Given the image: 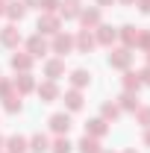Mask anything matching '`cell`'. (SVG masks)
<instances>
[{
    "label": "cell",
    "instance_id": "obj_1",
    "mask_svg": "<svg viewBox=\"0 0 150 153\" xmlns=\"http://www.w3.org/2000/svg\"><path fill=\"white\" fill-rule=\"evenodd\" d=\"M59 27H62L59 24V15L41 12V18H38V36H56V33H62Z\"/></svg>",
    "mask_w": 150,
    "mask_h": 153
},
{
    "label": "cell",
    "instance_id": "obj_2",
    "mask_svg": "<svg viewBox=\"0 0 150 153\" xmlns=\"http://www.w3.org/2000/svg\"><path fill=\"white\" fill-rule=\"evenodd\" d=\"M100 18H103L100 6H91V9H82V12H79V24H82L85 30H97V27H100Z\"/></svg>",
    "mask_w": 150,
    "mask_h": 153
},
{
    "label": "cell",
    "instance_id": "obj_3",
    "mask_svg": "<svg viewBox=\"0 0 150 153\" xmlns=\"http://www.w3.org/2000/svg\"><path fill=\"white\" fill-rule=\"evenodd\" d=\"M47 50H50V44L44 41V36H38V33H36V36L27 38V53H30L33 59H36V56H44Z\"/></svg>",
    "mask_w": 150,
    "mask_h": 153
},
{
    "label": "cell",
    "instance_id": "obj_4",
    "mask_svg": "<svg viewBox=\"0 0 150 153\" xmlns=\"http://www.w3.org/2000/svg\"><path fill=\"white\" fill-rule=\"evenodd\" d=\"M50 50H53V53H59V56L71 53V50H74V36H65V33H56V36H53V44H50Z\"/></svg>",
    "mask_w": 150,
    "mask_h": 153
},
{
    "label": "cell",
    "instance_id": "obj_5",
    "mask_svg": "<svg viewBox=\"0 0 150 153\" xmlns=\"http://www.w3.org/2000/svg\"><path fill=\"white\" fill-rule=\"evenodd\" d=\"M130 62H132V53H130V47H118V50H112L109 53V65L112 68H130Z\"/></svg>",
    "mask_w": 150,
    "mask_h": 153
},
{
    "label": "cell",
    "instance_id": "obj_6",
    "mask_svg": "<svg viewBox=\"0 0 150 153\" xmlns=\"http://www.w3.org/2000/svg\"><path fill=\"white\" fill-rule=\"evenodd\" d=\"M94 38H97V44L112 47L115 41H118V30H115V27H109V24H100V27H97V33H94Z\"/></svg>",
    "mask_w": 150,
    "mask_h": 153
},
{
    "label": "cell",
    "instance_id": "obj_7",
    "mask_svg": "<svg viewBox=\"0 0 150 153\" xmlns=\"http://www.w3.org/2000/svg\"><path fill=\"white\" fill-rule=\"evenodd\" d=\"M50 130L59 133V135H68V130H71V115H68V112L50 115Z\"/></svg>",
    "mask_w": 150,
    "mask_h": 153
},
{
    "label": "cell",
    "instance_id": "obj_8",
    "mask_svg": "<svg viewBox=\"0 0 150 153\" xmlns=\"http://www.w3.org/2000/svg\"><path fill=\"white\" fill-rule=\"evenodd\" d=\"M74 47H79V53H88L97 47V38H94L91 30H79V36L74 38Z\"/></svg>",
    "mask_w": 150,
    "mask_h": 153
},
{
    "label": "cell",
    "instance_id": "obj_9",
    "mask_svg": "<svg viewBox=\"0 0 150 153\" xmlns=\"http://www.w3.org/2000/svg\"><path fill=\"white\" fill-rule=\"evenodd\" d=\"M138 33H141V27H132V24H127V27H121V30H118V38H121V41H124V47H135V44H138Z\"/></svg>",
    "mask_w": 150,
    "mask_h": 153
},
{
    "label": "cell",
    "instance_id": "obj_10",
    "mask_svg": "<svg viewBox=\"0 0 150 153\" xmlns=\"http://www.w3.org/2000/svg\"><path fill=\"white\" fill-rule=\"evenodd\" d=\"M38 97H41V103H53V100H59V85H56V79L41 82V85H38Z\"/></svg>",
    "mask_w": 150,
    "mask_h": 153
},
{
    "label": "cell",
    "instance_id": "obj_11",
    "mask_svg": "<svg viewBox=\"0 0 150 153\" xmlns=\"http://www.w3.org/2000/svg\"><path fill=\"white\" fill-rule=\"evenodd\" d=\"M12 68H15V71H21V74H30V68H33V56H30L27 50L12 53Z\"/></svg>",
    "mask_w": 150,
    "mask_h": 153
},
{
    "label": "cell",
    "instance_id": "obj_12",
    "mask_svg": "<svg viewBox=\"0 0 150 153\" xmlns=\"http://www.w3.org/2000/svg\"><path fill=\"white\" fill-rule=\"evenodd\" d=\"M106 133H109V124H106L103 118H91V121L85 124V135H91V138H103Z\"/></svg>",
    "mask_w": 150,
    "mask_h": 153
},
{
    "label": "cell",
    "instance_id": "obj_13",
    "mask_svg": "<svg viewBox=\"0 0 150 153\" xmlns=\"http://www.w3.org/2000/svg\"><path fill=\"white\" fill-rule=\"evenodd\" d=\"M79 12H82V6H79V0H62L59 3V18H79Z\"/></svg>",
    "mask_w": 150,
    "mask_h": 153
},
{
    "label": "cell",
    "instance_id": "obj_14",
    "mask_svg": "<svg viewBox=\"0 0 150 153\" xmlns=\"http://www.w3.org/2000/svg\"><path fill=\"white\" fill-rule=\"evenodd\" d=\"M27 150H30V138H24V135L6 138V153H27Z\"/></svg>",
    "mask_w": 150,
    "mask_h": 153
},
{
    "label": "cell",
    "instance_id": "obj_15",
    "mask_svg": "<svg viewBox=\"0 0 150 153\" xmlns=\"http://www.w3.org/2000/svg\"><path fill=\"white\" fill-rule=\"evenodd\" d=\"M30 150L33 153H47L50 150V135L47 133H36L33 138H30Z\"/></svg>",
    "mask_w": 150,
    "mask_h": 153
},
{
    "label": "cell",
    "instance_id": "obj_16",
    "mask_svg": "<svg viewBox=\"0 0 150 153\" xmlns=\"http://www.w3.org/2000/svg\"><path fill=\"white\" fill-rule=\"evenodd\" d=\"M0 41H3L6 47H15V44L21 41V33H18V27H15V24L3 27V30H0Z\"/></svg>",
    "mask_w": 150,
    "mask_h": 153
},
{
    "label": "cell",
    "instance_id": "obj_17",
    "mask_svg": "<svg viewBox=\"0 0 150 153\" xmlns=\"http://www.w3.org/2000/svg\"><path fill=\"white\" fill-rule=\"evenodd\" d=\"M118 106H121V112H135L141 103H138L135 91H124V94H121V100H118Z\"/></svg>",
    "mask_w": 150,
    "mask_h": 153
},
{
    "label": "cell",
    "instance_id": "obj_18",
    "mask_svg": "<svg viewBox=\"0 0 150 153\" xmlns=\"http://www.w3.org/2000/svg\"><path fill=\"white\" fill-rule=\"evenodd\" d=\"M65 106H68L71 112H79V109H82V91H79V88L65 91Z\"/></svg>",
    "mask_w": 150,
    "mask_h": 153
},
{
    "label": "cell",
    "instance_id": "obj_19",
    "mask_svg": "<svg viewBox=\"0 0 150 153\" xmlns=\"http://www.w3.org/2000/svg\"><path fill=\"white\" fill-rule=\"evenodd\" d=\"M6 15L12 21H21L24 15H27V6H24V0H9L6 3Z\"/></svg>",
    "mask_w": 150,
    "mask_h": 153
},
{
    "label": "cell",
    "instance_id": "obj_20",
    "mask_svg": "<svg viewBox=\"0 0 150 153\" xmlns=\"http://www.w3.org/2000/svg\"><path fill=\"white\" fill-rule=\"evenodd\" d=\"M33 88H36L33 74H21V76H15V91H18V94H27V91H33Z\"/></svg>",
    "mask_w": 150,
    "mask_h": 153
},
{
    "label": "cell",
    "instance_id": "obj_21",
    "mask_svg": "<svg viewBox=\"0 0 150 153\" xmlns=\"http://www.w3.org/2000/svg\"><path fill=\"white\" fill-rule=\"evenodd\" d=\"M44 74L50 76V79H59V76L65 74V62H62V59H50V62H44Z\"/></svg>",
    "mask_w": 150,
    "mask_h": 153
},
{
    "label": "cell",
    "instance_id": "obj_22",
    "mask_svg": "<svg viewBox=\"0 0 150 153\" xmlns=\"http://www.w3.org/2000/svg\"><path fill=\"white\" fill-rule=\"evenodd\" d=\"M76 147H79V153H100V150H103V147H100V141L91 138V135H82Z\"/></svg>",
    "mask_w": 150,
    "mask_h": 153
},
{
    "label": "cell",
    "instance_id": "obj_23",
    "mask_svg": "<svg viewBox=\"0 0 150 153\" xmlns=\"http://www.w3.org/2000/svg\"><path fill=\"white\" fill-rule=\"evenodd\" d=\"M88 82H91V74H88V71H82V68L71 71V85H74V88H85Z\"/></svg>",
    "mask_w": 150,
    "mask_h": 153
},
{
    "label": "cell",
    "instance_id": "obj_24",
    "mask_svg": "<svg viewBox=\"0 0 150 153\" xmlns=\"http://www.w3.org/2000/svg\"><path fill=\"white\" fill-rule=\"evenodd\" d=\"M124 88H127V91H138V88H141L138 71H127V74H124Z\"/></svg>",
    "mask_w": 150,
    "mask_h": 153
},
{
    "label": "cell",
    "instance_id": "obj_25",
    "mask_svg": "<svg viewBox=\"0 0 150 153\" xmlns=\"http://www.w3.org/2000/svg\"><path fill=\"white\" fill-rule=\"evenodd\" d=\"M71 147H74V144L68 141V135H59L56 141H50V150L53 153H71Z\"/></svg>",
    "mask_w": 150,
    "mask_h": 153
},
{
    "label": "cell",
    "instance_id": "obj_26",
    "mask_svg": "<svg viewBox=\"0 0 150 153\" xmlns=\"http://www.w3.org/2000/svg\"><path fill=\"white\" fill-rule=\"evenodd\" d=\"M3 109H6L9 115L21 112V109H24V103H21V94H12V97H6V103H3Z\"/></svg>",
    "mask_w": 150,
    "mask_h": 153
},
{
    "label": "cell",
    "instance_id": "obj_27",
    "mask_svg": "<svg viewBox=\"0 0 150 153\" xmlns=\"http://www.w3.org/2000/svg\"><path fill=\"white\" fill-rule=\"evenodd\" d=\"M135 124H141L144 130H150V106H138L135 109Z\"/></svg>",
    "mask_w": 150,
    "mask_h": 153
},
{
    "label": "cell",
    "instance_id": "obj_28",
    "mask_svg": "<svg viewBox=\"0 0 150 153\" xmlns=\"http://www.w3.org/2000/svg\"><path fill=\"white\" fill-rule=\"evenodd\" d=\"M12 94H18V91H15V79H6V76H0V97L6 100V97H12Z\"/></svg>",
    "mask_w": 150,
    "mask_h": 153
},
{
    "label": "cell",
    "instance_id": "obj_29",
    "mask_svg": "<svg viewBox=\"0 0 150 153\" xmlns=\"http://www.w3.org/2000/svg\"><path fill=\"white\" fill-rule=\"evenodd\" d=\"M121 115V106L118 103H103V121H115Z\"/></svg>",
    "mask_w": 150,
    "mask_h": 153
},
{
    "label": "cell",
    "instance_id": "obj_30",
    "mask_svg": "<svg viewBox=\"0 0 150 153\" xmlns=\"http://www.w3.org/2000/svg\"><path fill=\"white\" fill-rule=\"evenodd\" d=\"M59 3H62V0H41V3H38V9H41V12H50V15H53V12L59 9Z\"/></svg>",
    "mask_w": 150,
    "mask_h": 153
},
{
    "label": "cell",
    "instance_id": "obj_31",
    "mask_svg": "<svg viewBox=\"0 0 150 153\" xmlns=\"http://www.w3.org/2000/svg\"><path fill=\"white\" fill-rule=\"evenodd\" d=\"M135 47H150V30H141L138 33V44Z\"/></svg>",
    "mask_w": 150,
    "mask_h": 153
},
{
    "label": "cell",
    "instance_id": "obj_32",
    "mask_svg": "<svg viewBox=\"0 0 150 153\" xmlns=\"http://www.w3.org/2000/svg\"><path fill=\"white\" fill-rule=\"evenodd\" d=\"M138 79H141V85H150V65L144 71H138Z\"/></svg>",
    "mask_w": 150,
    "mask_h": 153
},
{
    "label": "cell",
    "instance_id": "obj_33",
    "mask_svg": "<svg viewBox=\"0 0 150 153\" xmlns=\"http://www.w3.org/2000/svg\"><path fill=\"white\" fill-rule=\"evenodd\" d=\"M135 3H138V9H141V12H150V0H135Z\"/></svg>",
    "mask_w": 150,
    "mask_h": 153
},
{
    "label": "cell",
    "instance_id": "obj_34",
    "mask_svg": "<svg viewBox=\"0 0 150 153\" xmlns=\"http://www.w3.org/2000/svg\"><path fill=\"white\" fill-rule=\"evenodd\" d=\"M115 0H97V6H100V9H103V6H112Z\"/></svg>",
    "mask_w": 150,
    "mask_h": 153
},
{
    "label": "cell",
    "instance_id": "obj_35",
    "mask_svg": "<svg viewBox=\"0 0 150 153\" xmlns=\"http://www.w3.org/2000/svg\"><path fill=\"white\" fill-rule=\"evenodd\" d=\"M38 3H41V0H24V6H27V9H30V6H38Z\"/></svg>",
    "mask_w": 150,
    "mask_h": 153
},
{
    "label": "cell",
    "instance_id": "obj_36",
    "mask_svg": "<svg viewBox=\"0 0 150 153\" xmlns=\"http://www.w3.org/2000/svg\"><path fill=\"white\" fill-rule=\"evenodd\" d=\"M0 15H6V0H0Z\"/></svg>",
    "mask_w": 150,
    "mask_h": 153
},
{
    "label": "cell",
    "instance_id": "obj_37",
    "mask_svg": "<svg viewBox=\"0 0 150 153\" xmlns=\"http://www.w3.org/2000/svg\"><path fill=\"white\" fill-rule=\"evenodd\" d=\"M144 144H150V130H144Z\"/></svg>",
    "mask_w": 150,
    "mask_h": 153
},
{
    "label": "cell",
    "instance_id": "obj_38",
    "mask_svg": "<svg viewBox=\"0 0 150 153\" xmlns=\"http://www.w3.org/2000/svg\"><path fill=\"white\" fill-rule=\"evenodd\" d=\"M124 153H138V150H135V147H127V150H124Z\"/></svg>",
    "mask_w": 150,
    "mask_h": 153
},
{
    "label": "cell",
    "instance_id": "obj_39",
    "mask_svg": "<svg viewBox=\"0 0 150 153\" xmlns=\"http://www.w3.org/2000/svg\"><path fill=\"white\" fill-rule=\"evenodd\" d=\"M3 144H6V138H3V135H0V150H3Z\"/></svg>",
    "mask_w": 150,
    "mask_h": 153
},
{
    "label": "cell",
    "instance_id": "obj_40",
    "mask_svg": "<svg viewBox=\"0 0 150 153\" xmlns=\"http://www.w3.org/2000/svg\"><path fill=\"white\" fill-rule=\"evenodd\" d=\"M121 3H124V6H130V3H135V0H121Z\"/></svg>",
    "mask_w": 150,
    "mask_h": 153
},
{
    "label": "cell",
    "instance_id": "obj_41",
    "mask_svg": "<svg viewBox=\"0 0 150 153\" xmlns=\"http://www.w3.org/2000/svg\"><path fill=\"white\" fill-rule=\"evenodd\" d=\"M100 153H112V150H100Z\"/></svg>",
    "mask_w": 150,
    "mask_h": 153
},
{
    "label": "cell",
    "instance_id": "obj_42",
    "mask_svg": "<svg viewBox=\"0 0 150 153\" xmlns=\"http://www.w3.org/2000/svg\"><path fill=\"white\" fill-rule=\"evenodd\" d=\"M147 62H150V53H147Z\"/></svg>",
    "mask_w": 150,
    "mask_h": 153
}]
</instances>
